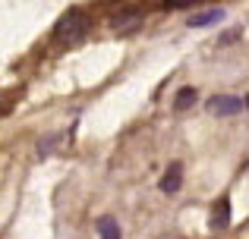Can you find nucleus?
Segmentation results:
<instances>
[{
	"mask_svg": "<svg viewBox=\"0 0 249 239\" xmlns=\"http://www.w3.org/2000/svg\"><path fill=\"white\" fill-rule=\"evenodd\" d=\"M89 29H91L89 16H85L82 10H70V13H63V16H60L54 35H57V41H60V44H76V41H82V38L89 35Z\"/></svg>",
	"mask_w": 249,
	"mask_h": 239,
	"instance_id": "nucleus-1",
	"label": "nucleus"
},
{
	"mask_svg": "<svg viewBox=\"0 0 249 239\" xmlns=\"http://www.w3.org/2000/svg\"><path fill=\"white\" fill-rule=\"evenodd\" d=\"M243 107L246 104L240 98H233V95H214V98L208 101V111H212L214 117H233V113H240Z\"/></svg>",
	"mask_w": 249,
	"mask_h": 239,
	"instance_id": "nucleus-2",
	"label": "nucleus"
},
{
	"mask_svg": "<svg viewBox=\"0 0 249 239\" xmlns=\"http://www.w3.org/2000/svg\"><path fill=\"white\" fill-rule=\"evenodd\" d=\"M227 223H231V198H218L212 208V230L221 233V230H227Z\"/></svg>",
	"mask_w": 249,
	"mask_h": 239,
	"instance_id": "nucleus-3",
	"label": "nucleus"
},
{
	"mask_svg": "<svg viewBox=\"0 0 249 239\" xmlns=\"http://www.w3.org/2000/svg\"><path fill=\"white\" fill-rule=\"evenodd\" d=\"M95 230H98V236H101V239H123V233H120V223H117V221H114L110 214L98 217Z\"/></svg>",
	"mask_w": 249,
	"mask_h": 239,
	"instance_id": "nucleus-4",
	"label": "nucleus"
},
{
	"mask_svg": "<svg viewBox=\"0 0 249 239\" xmlns=\"http://www.w3.org/2000/svg\"><path fill=\"white\" fill-rule=\"evenodd\" d=\"M183 186V164H170L167 173L161 176V189L164 192H177Z\"/></svg>",
	"mask_w": 249,
	"mask_h": 239,
	"instance_id": "nucleus-5",
	"label": "nucleus"
},
{
	"mask_svg": "<svg viewBox=\"0 0 249 239\" xmlns=\"http://www.w3.org/2000/svg\"><path fill=\"white\" fill-rule=\"evenodd\" d=\"M110 25H114L117 32H133L136 25H139V13H123V16H114V19H110Z\"/></svg>",
	"mask_w": 249,
	"mask_h": 239,
	"instance_id": "nucleus-6",
	"label": "nucleus"
},
{
	"mask_svg": "<svg viewBox=\"0 0 249 239\" xmlns=\"http://www.w3.org/2000/svg\"><path fill=\"white\" fill-rule=\"evenodd\" d=\"M224 16L221 13V6H214V10H205V13H196V16H189V25H212V22H218V19Z\"/></svg>",
	"mask_w": 249,
	"mask_h": 239,
	"instance_id": "nucleus-7",
	"label": "nucleus"
},
{
	"mask_svg": "<svg viewBox=\"0 0 249 239\" xmlns=\"http://www.w3.org/2000/svg\"><path fill=\"white\" fill-rule=\"evenodd\" d=\"M193 101H196V88H180L177 98H174V107H177V111H186Z\"/></svg>",
	"mask_w": 249,
	"mask_h": 239,
	"instance_id": "nucleus-8",
	"label": "nucleus"
},
{
	"mask_svg": "<svg viewBox=\"0 0 249 239\" xmlns=\"http://www.w3.org/2000/svg\"><path fill=\"white\" fill-rule=\"evenodd\" d=\"M57 145H60V135H51V139H41V142H38V154H41V158H48V154L54 151Z\"/></svg>",
	"mask_w": 249,
	"mask_h": 239,
	"instance_id": "nucleus-9",
	"label": "nucleus"
},
{
	"mask_svg": "<svg viewBox=\"0 0 249 239\" xmlns=\"http://www.w3.org/2000/svg\"><path fill=\"white\" fill-rule=\"evenodd\" d=\"M164 3L177 10V6H193V3H199V0H164Z\"/></svg>",
	"mask_w": 249,
	"mask_h": 239,
	"instance_id": "nucleus-10",
	"label": "nucleus"
},
{
	"mask_svg": "<svg viewBox=\"0 0 249 239\" xmlns=\"http://www.w3.org/2000/svg\"><path fill=\"white\" fill-rule=\"evenodd\" d=\"M246 107H249V98H246Z\"/></svg>",
	"mask_w": 249,
	"mask_h": 239,
	"instance_id": "nucleus-11",
	"label": "nucleus"
}]
</instances>
